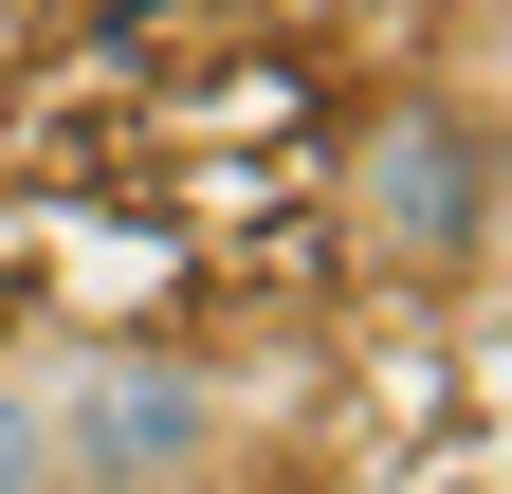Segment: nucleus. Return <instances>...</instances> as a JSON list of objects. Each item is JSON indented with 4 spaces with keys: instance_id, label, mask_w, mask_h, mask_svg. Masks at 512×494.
Returning a JSON list of instances; mask_svg holds the SVG:
<instances>
[{
    "instance_id": "nucleus-1",
    "label": "nucleus",
    "mask_w": 512,
    "mask_h": 494,
    "mask_svg": "<svg viewBox=\"0 0 512 494\" xmlns=\"http://www.w3.org/2000/svg\"><path fill=\"white\" fill-rule=\"evenodd\" d=\"M19 403H37V494H238L256 476V385L183 330L19 348Z\"/></svg>"
},
{
    "instance_id": "nucleus-2",
    "label": "nucleus",
    "mask_w": 512,
    "mask_h": 494,
    "mask_svg": "<svg viewBox=\"0 0 512 494\" xmlns=\"http://www.w3.org/2000/svg\"><path fill=\"white\" fill-rule=\"evenodd\" d=\"M348 257L384 293H458L494 257V110L476 92H384L348 129Z\"/></svg>"
},
{
    "instance_id": "nucleus-3",
    "label": "nucleus",
    "mask_w": 512,
    "mask_h": 494,
    "mask_svg": "<svg viewBox=\"0 0 512 494\" xmlns=\"http://www.w3.org/2000/svg\"><path fill=\"white\" fill-rule=\"evenodd\" d=\"M0 494H37V403H19V348H0Z\"/></svg>"
},
{
    "instance_id": "nucleus-4",
    "label": "nucleus",
    "mask_w": 512,
    "mask_h": 494,
    "mask_svg": "<svg viewBox=\"0 0 512 494\" xmlns=\"http://www.w3.org/2000/svg\"><path fill=\"white\" fill-rule=\"evenodd\" d=\"M384 494H512V476H494V458L458 440V458H421V476H384Z\"/></svg>"
},
{
    "instance_id": "nucleus-5",
    "label": "nucleus",
    "mask_w": 512,
    "mask_h": 494,
    "mask_svg": "<svg viewBox=\"0 0 512 494\" xmlns=\"http://www.w3.org/2000/svg\"><path fill=\"white\" fill-rule=\"evenodd\" d=\"M275 19H330V0H275Z\"/></svg>"
},
{
    "instance_id": "nucleus-6",
    "label": "nucleus",
    "mask_w": 512,
    "mask_h": 494,
    "mask_svg": "<svg viewBox=\"0 0 512 494\" xmlns=\"http://www.w3.org/2000/svg\"><path fill=\"white\" fill-rule=\"evenodd\" d=\"M19 19H37V0H0V37H19Z\"/></svg>"
}]
</instances>
